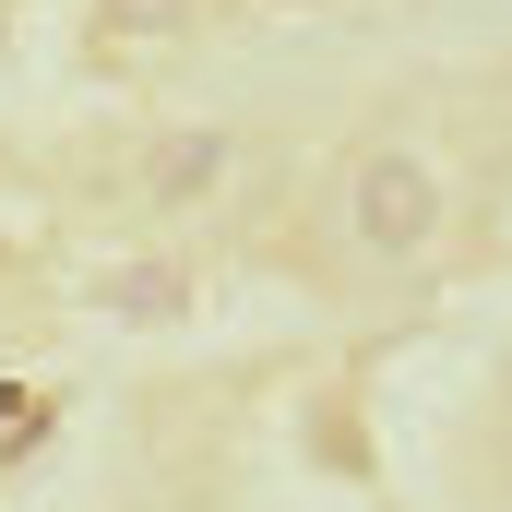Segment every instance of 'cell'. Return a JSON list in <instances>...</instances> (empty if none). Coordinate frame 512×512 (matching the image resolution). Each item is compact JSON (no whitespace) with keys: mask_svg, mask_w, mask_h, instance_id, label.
Returning a JSON list of instances; mask_svg holds the SVG:
<instances>
[{"mask_svg":"<svg viewBox=\"0 0 512 512\" xmlns=\"http://www.w3.org/2000/svg\"><path fill=\"white\" fill-rule=\"evenodd\" d=\"M334 215H346V239L370 262H417L441 239V215H453V191H441V167L417 155V143H370L346 179H334Z\"/></svg>","mask_w":512,"mask_h":512,"instance_id":"obj_1","label":"cell"},{"mask_svg":"<svg viewBox=\"0 0 512 512\" xmlns=\"http://www.w3.org/2000/svg\"><path fill=\"white\" fill-rule=\"evenodd\" d=\"M227 179H239V143H227V131H179V143L143 155V191H155V203H215Z\"/></svg>","mask_w":512,"mask_h":512,"instance_id":"obj_2","label":"cell"},{"mask_svg":"<svg viewBox=\"0 0 512 512\" xmlns=\"http://www.w3.org/2000/svg\"><path fill=\"white\" fill-rule=\"evenodd\" d=\"M179 12H191V0H108V24H120V36H167Z\"/></svg>","mask_w":512,"mask_h":512,"instance_id":"obj_3","label":"cell"}]
</instances>
